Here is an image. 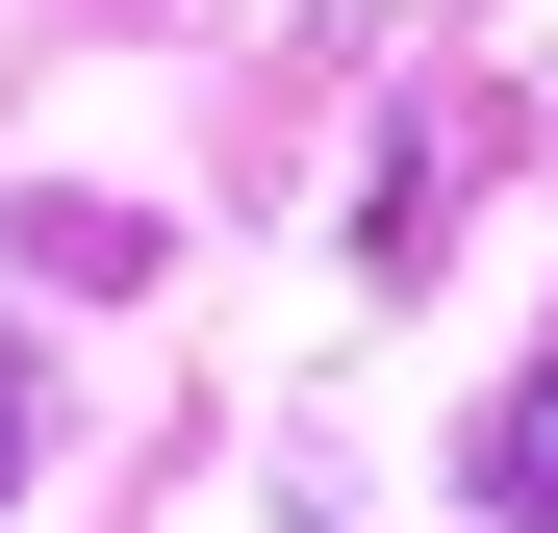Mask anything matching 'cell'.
I'll return each instance as SVG.
<instances>
[{"label":"cell","instance_id":"6da1fadb","mask_svg":"<svg viewBox=\"0 0 558 533\" xmlns=\"http://www.w3.org/2000/svg\"><path fill=\"white\" fill-rule=\"evenodd\" d=\"M483 508H533V533H558V355H533V381L483 407Z\"/></svg>","mask_w":558,"mask_h":533},{"label":"cell","instance_id":"7a4b0ae2","mask_svg":"<svg viewBox=\"0 0 558 533\" xmlns=\"http://www.w3.org/2000/svg\"><path fill=\"white\" fill-rule=\"evenodd\" d=\"M0 483H26V330H0Z\"/></svg>","mask_w":558,"mask_h":533}]
</instances>
